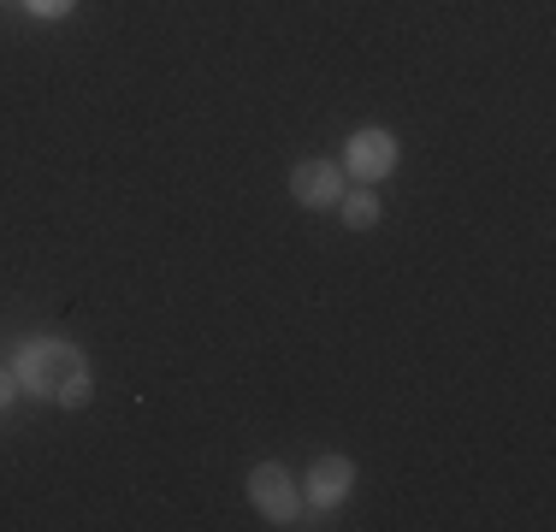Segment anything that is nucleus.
<instances>
[{
    "label": "nucleus",
    "instance_id": "obj_4",
    "mask_svg": "<svg viewBox=\"0 0 556 532\" xmlns=\"http://www.w3.org/2000/svg\"><path fill=\"white\" fill-rule=\"evenodd\" d=\"M290 195H296L302 207H338L343 166H332V160H302V166L290 172Z\"/></svg>",
    "mask_w": 556,
    "mask_h": 532
},
{
    "label": "nucleus",
    "instance_id": "obj_1",
    "mask_svg": "<svg viewBox=\"0 0 556 532\" xmlns=\"http://www.w3.org/2000/svg\"><path fill=\"white\" fill-rule=\"evenodd\" d=\"M77 372H89L84 350H72V343L48 338V343H30V350L18 355V384L36 396H54L65 379H77Z\"/></svg>",
    "mask_w": 556,
    "mask_h": 532
},
{
    "label": "nucleus",
    "instance_id": "obj_5",
    "mask_svg": "<svg viewBox=\"0 0 556 532\" xmlns=\"http://www.w3.org/2000/svg\"><path fill=\"white\" fill-rule=\"evenodd\" d=\"M350 479H355L350 456H320L308 468V503H314V509H332L343 491H350Z\"/></svg>",
    "mask_w": 556,
    "mask_h": 532
},
{
    "label": "nucleus",
    "instance_id": "obj_3",
    "mask_svg": "<svg viewBox=\"0 0 556 532\" xmlns=\"http://www.w3.org/2000/svg\"><path fill=\"white\" fill-rule=\"evenodd\" d=\"M249 503H255L267 521H278V527L296 521V485L285 479V468H278V461H261V468H249Z\"/></svg>",
    "mask_w": 556,
    "mask_h": 532
},
{
    "label": "nucleus",
    "instance_id": "obj_8",
    "mask_svg": "<svg viewBox=\"0 0 556 532\" xmlns=\"http://www.w3.org/2000/svg\"><path fill=\"white\" fill-rule=\"evenodd\" d=\"M24 7H30L36 18H65V12H72V0H24Z\"/></svg>",
    "mask_w": 556,
    "mask_h": 532
},
{
    "label": "nucleus",
    "instance_id": "obj_6",
    "mask_svg": "<svg viewBox=\"0 0 556 532\" xmlns=\"http://www.w3.org/2000/svg\"><path fill=\"white\" fill-rule=\"evenodd\" d=\"M379 213H386V207H379L374 190H343V195H338V219L350 225V231H374Z\"/></svg>",
    "mask_w": 556,
    "mask_h": 532
},
{
    "label": "nucleus",
    "instance_id": "obj_2",
    "mask_svg": "<svg viewBox=\"0 0 556 532\" xmlns=\"http://www.w3.org/2000/svg\"><path fill=\"white\" fill-rule=\"evenodd\" d=\"M343 172H355L362 183H379V178H391L396 172V137L391 130H355L350 142H343Z\"/></svg>",
    "mask_w": 556,
    "mask_h": 532
},
{
    "label": "nucleus",
    "instance_id": "obj_7",
    "mask_svg": "<svg viewBox=\"0 0 556 532\" xmlns=\"http://www.w3.org/2000/svg\"><path fill=\"white\" fill-rule=\"evenodd\" d=\"M89 396H96V379H89V372H77V379H65L60 391H54V403L60 408H89Z\"/></svg>",
    "mask_w": 556,
    "mask_h": 532
},
{
    "label": "nucleus",
    "instance_id": "obj_9",
    "mask_svg": "<svg viewBox=\"0 0 556 532\" xmlns=\"http://www.w3.org/2000/svg\"><path fill=\"white\" fill-rule=\"evenodd\" d=\"M12 396H18V372H0V408H7Z\"/></svg>",
    "mask_w": 556,
    "mask_h": 532
}]
</instances>
